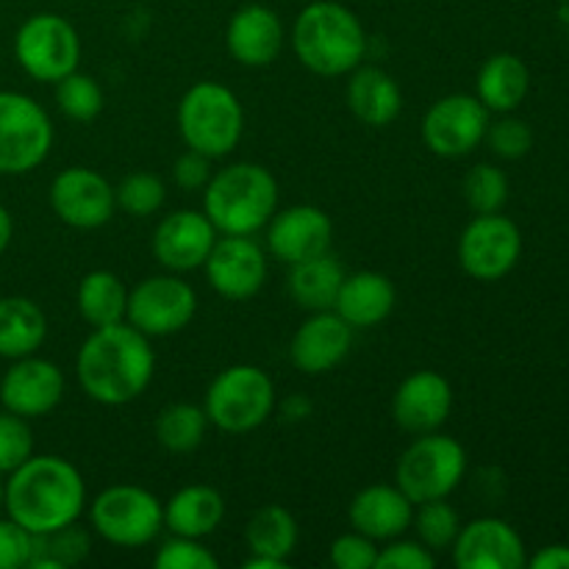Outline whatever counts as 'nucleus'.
<instances>
[{
  "label": "nucleus",
  "instance_id": "obj_10",
  "mask_svg": "<svg viewBox=\"0 0 569 569\" xmlns=\"http://www.w3.org/2000/svg\"><path fill=\"white\" fill-rule=\"evenodd\" d=\"M14 59L33 81L56 83L81 61V37L76 26L53 11L31 14L14 33Z\"/></svg>",
  "mask_w": 569,
  "mask_h": 569
},
{
  "label": "nucleus",
  "instance_id": "obj_23",
  "mask_svg": "<svg viewBox=\"0 0 569 569\" xmlns=\"http://www.w3.org/2000/svg\"><path fill=\"white\" fill-rule=\"evenodd\" d=\"M350 528L376 542L403 537L411 528L415 503L398 483H372L356 492L348 506Z\"/></svg>",
  "mask_w": 569,
  "mask_h": 569
},
{
  "label": "nucleus",
  "instance_id": "obj_27",
  "mask_svg": "<svg viewBox=\"0 0 569 569\" xmlns=\"http://www.w3.org/2000/svg\"><path fill=\"white\" fill-rule=\"evenodd\" d=\"M531 89L528 64L515 53H495L481 64L476 78V98L498 114L520 109Z\"/></svg>",
  "mask_w": 569,
  "mask_h": 569
},
{
  "label": "nucleus",
  "instance_id": "obj_5",
  "mask_svg": "<svg viewBox=\"0 0 569 569\" xmlns=\"http://www.w3.org/2000/svg\"><path fill=\"white\" fill-rule=\"evenodd\" d=\"M178 131L187 148L222 159L242 142L244 109L226 83L198 81L178 103Z\"/></svg>",
  "mask_w": 569,
  "mask_h": 569
},
{
  "label": "nucleus",
  "instance_id": "obj_3",
  "mask_svg": "<svg viewBox=\"0 0 569 569\" xmlns=\"http://www.w3.org/2000/svg\"><path fill=\"white\" fill-rule=\"evenodd\" d=\"M292 50L315 76L342 78L365 61L367 33L348 6L337 0H315L295 17Z\"/></svg>",
  "mask_w": 569,
  "mask_h": 569
},
{
  "label": "nucleus",
  "instance_id": "obj_14",
  "mask_svg": "<svg viewBox=\"0 0 569 569\" xmlns=\"http://www.w3.org/2000/svg\"><path fill=\"white\" fill-rule=\"evenodd\" d=\"M50 209L64 226L94 231L114 217V187L98 170L67 167L50 183Z\"/></svg>",
  "mask_w": 569,
  "mask_h": 569
},
{
  "label": "nucleus",
  "instance_id": "obj_7",
  "mask_svg": "<svg viewBox=\"0 0 569 569\" xmlns=\"http://www.w3.org/2000/svg\"><path fill=\"white\" fill-rule=\"evenodd\" d=\"M467 476V450L459 439L442 431L420 433L400 453L395 483L409 495L411 503L450 498Z\"/></svg>",
  "mask_w": 569,
  "mask_h": 569
},
{
  "label": "nucleus",
  "instance_id": "obj_31",
  "mask_svg": "<svg viewBox=\"0 0 569 569\" xmlns=\"http://www.w3.org/2000/svg\"><path fill=\"white\" fill-rule=\"evenodd\" d=\"M298 520L292 511H287L278 503H267L253 511V517L244 526V542H248L250 553L267 556L289 565V556L298 548Z\"/></svg>",
  "mask_w": 569,
  "mask_h": 569
},
{
  "label": "nucleus",
  "instance_id": "obj_6",
  "mask_svg": "<svg viewBox=\"0 0 569 569\" xmlns=\"http://www.w3.org/2000/svg\"><path fill=\"white\" fill-rule=\"evenodd\" d=\"M276 383L261 367H226L206 389L203 411L211 426L226 433H250L276 411Z\"/></svg>",
  "mask_w": 569,
  "mask_h": 569
},
{
  "label": "nucleus",
  "instance_id": "obj_18",
  "mask_svg": "<svg viewBox=\"0 0 569 569\" xmlns=\"http://www.w3.org/2000/svg\"><path fill=\"white\" fill-rule=\"evenodd\" d=\"M217 237L220 233H217V228L211 226L203 211L178 209L156 226L150 248H153L156 261L167 272L183 276V272L203 270Z\"/></svg>",
  "mask_w": 569,
  "mask_h": 569
},
{
  "label": "nucleus",
  "instance_id": "obj_12",
  "mask_svg": "<svg viewBox=\"0 0 569 569\" xmlns=\"http://www.w3.org/2000/svg\"><path fill=\"white\" fill-rule=\"evenodd\" d=\"M522 256V233L515 220L498 214H476L459 237V264L483 283L500 281Z\"/></svg>",
  "mask_w": 569,
  "mask_h": 569
},
{
  "label": "nucleus",
  "instance_id": "obj_19",
  "mask_svg": "<svg viewBox=\"0 0 569 569\" xmlns=\"http://www.w3.org/2000/svg\"><path fill=\"white\" fill-rule=\"evenodd\" d=\"M450 553L459 569H522L528 561L522 537L500 517H478L461 526Z\"/></svg>",
  "mask_w": 569,
  "mask_h": 569
},
{
  "label": "nucleus",
  "instance_id": "obj_4",
  "mask_svg": "<svg viewBox=\"0 0 569 569\" xmlns=\"http://www.w3.org/2000/svg\"><path fill=\"white\" fill-rule=\"evenodd\" d=\"M278 211V181L256 161H237L211 176L203 189V214L217 233L253 237Z\"/></svg>",
  "mask_w": 569,
  "mask_h": 569
},
{
  "label": "nucleus",
  "instance_id": "obj_24",
  "mask_svg": "<svg viewBox=\"0 0 569 569\" xmlns=\"http://www.w3.org/2000/svg\"><path fill=\"white\" fill-rule=\"evenodd\" d=\"M348 109L361 126L387 128L403 111V92L395 76H389L381 67L359 64L348 72V87H345Z\"/></svg>",
  "mask_w": 569,
  "mask_h": 569
},
{
  "label": "nucleus",
  "instance_id": "obj_13",
  "mask_svg": "<svg viewBox=\"0 0 569 569\" xmlns=\"http://www.w3.org/2000/svg\"><path fill=\"white\" fill-rule=\"evenodd\" d=\"M489 128V109L476 94L453 92L433 100L422 117V142L433 156L461 159L483 142Z\"/></svg>",
  "mask_w": 569,
  "mask_h": 569
},
{
  "label": "nucleus",
  "instance_id": "obj_16",
  "mask_svg": "<svg viewBox=\"0 0 569 569\" xmlns=\"http://www.w3.org/2000/svg\"><path fill=\"white\" fill-rule=\"evenodd\" d=\"M61 398H64V372L56 361L37 353L14 359L0 378V406L26 420L48 417L61 403Z\"/></svg>",
  "mask_w": 569,
  "mask_h": 569
},
{
  "label": "nucleus",
  "instance_id": "obj_35",
  "mask_svg": "<svg viewBox=\"0 0 569 569\" xmlns=\"http://www.w3.org/2000/svg\"><path fill=\"white\" fill-rule=\"evenodd\" d=\"M89 548H92L89 533L83 531V528H78V522L59 528V531L53 533H39L37 548H33L31 569L76 567L78 561L87 559Z\"/></svg>",
  "mask_w": 569,
  "mask_h": 569
},
{
  "label": "nucleus",
  "instance_id": "obj_28",
  "mask_svg": "<svg viewBox=\"0 0 569 569\" xmlns=\"http://www.w3.org/2000/svg\"><path fill=\"white\" fill-rule=\"evenodd\" d=\"M345 267L339 264L337 256L328 253L315 256V259L289 264L287 289L289 298L303 311H328L337 303V295L345 281Z\"/></svg>",
  "mask_w": 569,
  "mask_h": 569
},
{
  "label": "nucleus",
  "instance_id": "obj_15",
  "mask_svg": "<svg viewBox=\"0 0 569 569\" xmlns=\"http://www.w3.org/2000/svg\"><path fill=\"white\" fill-rule=\"evenodd\" d=\"M206 281L220 298L250 300L267 281V253L253 237H226L220 233L203 264Z\"/></svg>",
  "mask_w": 569,
  "mask_h": 569
},
{
  "label": "nucleus",
  "instance_id": "obj_26",
  "mask_svg": "<svg viewBox=\"0 0 569 569\" xmlns=\"http://www.w3.org/2000/svg\"><path fill=\"white\" fill-rule=\"evenodd\" d=\"M226 520V498L209 483L181 487L164 503V528L176 537L206 539Z\"/></svg>",
  "mask_w": 569,
  "mask_h": 569
},
{
  "label": "nucleus",
  "instance_id": "obj_25",
  "mask_svg": "<svg viewBox=\"0 0 569 569\" xmlns=\"http://www.w3.org/2000/svg\"><path fill=\"white\" fill-rule=\"evenodd\" d=\"M395 303H398L395 283L383 272L361 270L353 272V276H345L333 311L353 331H365V328H376L383 320H389V315L395 311Z\"/></svg>",
  "mask_w": 569,
  "mask_h": 569
},
{
  "label": "nucleus",
  "instance_id": "obj_32",
  "mask_svg": "<svg viewBox=\"0 0 569 569\" xmlns=\"http://www.w3.org/2000/svg\"><path fill=\"white\" fill-rule=\"evenodd\" d=\"M209 417H206L203 406L194 403H170L159 411L156 417V442L172 456H187L203 445L206 431H209Z\"/></svg>",
  "mask_w": 569,
  "mask_h": 569
},
{
  "label": "nucleus",
  "instance_id": "obj_9",
  "mask_svg": "<svg viewBox=\"0 0 569 569\" xmlns=\"http://www.w3.org/2000/svg\"><path fill=\"white\" fill-rule=\"evenodd\" d=\"M53 148L48 111L26 92L0 89V176H28Z\"/></svg>",
  "mask_w": 569,
  "mask_h": 569
},
{
  "label": "nucleus",
  "instance_id": "obj_43",
  "mask_svg": "<svg viewBox=\"0 0 569 569\" xmlns=\"http://www.w3.org/2000/svg\"><path fill=\"white\" fill-rule=\"evenodd\" d=\"M378 542L359 531H348L333 539L331 565L337 569H376Z\"/></svg>",
  "mask_w": 569,
  "mask_h": 569
},
{
  "label": "nucleus",
  "instance_id": "obj_41",
  "mask_svg": "<svg viewBox=\"0 0 569 569\" xmlns=\"http://www.w3.org/2000/svg\"><path fill=\"white\" fill-rule=\"evenodd\" d=\"M437 553L428 550L417 539H389L383 548H378L376 569H433Z\"/></svg>",
  "mask_w": 569,
  "mask_h": 569
},
{
  "label": "nucleus",
  "instance_id": "obj_20",
  "mask_svg": "<svg viewBox=\"0 0 569 569\" xmlns=\"http://www.w3.org/2000/svg\"><path fill=\"white\" fill-rule=\"evenodd\" d=\"M453 409V389L445 376L433 370H417L400 381L392 395V420L406 433H431L448 422Z\"/></svg>",
  "mask_w": 569,
  "mask_h": 569
},
{
  "label": "nucleus",
  "instance_id": "obj_33",
  "mask_svg": "<svg viewBox=\"0 0 569 569\" xmlns=\"http://www.w3.org/2000/svg\"><path fill=\"white\" fill-rule=\"evenodd\" d=\"M461 526H465V522H461V515L456 511L453 503H448V498L417 503L415 517H411V528H415L417 533V542H422L428 550H433V553H442V550L453 548Z\"/></svg>",
  "mask_w": 569,
  "mask_h": 569
},
{
  "label": "nucleus",
  "instance_id": "obj_47",
  "mask_svg": "<svg viewBox=\"0 0 569 569\" xmlns=\"http://www.w3.org/2000/svg\"><path fill=\"white\" fill-rule=\"evenodd\" d=\"M11 237H14V220H11V211L0 203V256L9 250Z\"/></svg>",
  "mask_w": 569,
  "mask_h": 569
},
{
  "label": "nucleus",
  "instance_id": "obj_34",
  "mask_svg": "<svg viewBox=\"0 0 569 569\" xmlns=\"http://www.w3.org/2000/svg\"><path fill=\"white\" fill-rule=\"evenodd\" d=\"M53 87H56V106H59V111L67 117V120L92 122L94 117L103 111L106 106L103 87H100L98 78L89 76V72L72 70L70 76L56 81Z\"/></svg>",
  "mask_w": 569,
  "mask_h": 569
},
{
  "label": "nucleus",
  "instance_id": "obj_21",
  "mask_svg": "<svg viewBox=\"0 0 569 569\" xmlns=\"http://www.w3.org/2000/svg\"><path fill=\"white\" fill-rule=\"evenodd\" d=\"M353 345V328L333 309L311 311L289 342V359L303 376H322L345 361Z\"/></svg>",
  "mask_w": 569,
  "mask_h": 569
},
{
  "label": "nucleus",
  "instance_id": "obj_36",
  "mask_svg": "<svg viewBox=\"0 0 569 569\" xmlns=\"http://www.w3.org/2000/svg\"><path fill=\"white\" fill-rule=\"evenodd\" d=\"M461 194L472 214H498L509 203V178L495 164H476L461 181Z\"/></svg>",
  "mask_w": 569,
  "mask_h": 569
},
{
  "label": "nucleus",
  "instance_id": "obj_37",
  "mask_svg": "<svg viewBox=\"0 0 569 569\" xmlns=\"http://www.w3.org/2000/svg\"><path fill=\"white\" fill-rule=\"evenodd\" d=\"M117 209L131 217H150L161 211L167 200V187L156 172H131L114 187Z\"/></svg>",
  "mask_w": 569,
  "mask_h": 569
},
{
  "label": "nucleus",
  "instance_id": "obj_45",
  "mask_svg": "<svg viewBox=\"0 0 569 569\" xmlns=\"http://www.w3.org/2000/svg\"><path fill=\"white\" fill-rule=\"evenodd\" d=\"M526 565L531 569H569V545H548Z\"/></svg>",
  "mask_w": 569,
  "mask_h": 569
},
{
  "label": "nucleus",
  "instance_id": "obj_46",
  "mask_svg": "<svg viewBox=\"0 0 569 569\" xmlns=\"http://www.w3.org/2000/svg\"><path fill=\"white\" fill-rule=\"evenodd\" d=\"M311 415V400L303 395H289L281 403V417L287 422H300Z\"/></svg>",
  "mask_w": 569,
  "mask_h": 569
},
{
  "label": "nucleus",
  "instance_id": "obj_38",
  "mask_svg": "<svg viewBox=\"0 0 569 569\" xmlns=\"http://www.w3.org/2000/svg\"><path fill=\"white\" fill-rule=\"evenodd\" d=\"M28 422L31 420L14 411H0V476H9L33 456V431Z\"/></svg>",
  "mask_w": 569,
  "mask_h": 569
},
{
  "label": "nucleus",
  "instance_id": "obj_30",
  "mask_svg": "<svg viewBox=\"0 0 569 569\" xmlns=\"http://www.w3.org/2000/svg\"><path fill=\"white\" fill-rule=\"evenodd\" d=\"M78 315L92 328L117 326L126 322L128 315V287L120 276L109 270H92L81 278L76 292Z\"/></svg>",
  "mask_w": 569,
  "mask_h": 569
},
{
  "label": "nucleus",
  "instance_id": "obj_17",
  "mask_svg": "<svg viewBox=\"0 0 569 569\" xmlns=\"http://www.w3.org/2000/svg\"><path fill=\"white\" fill-rule=\"evenodd\" d=\"M331 242L333 222L320 206H287V209H278L267 222V250L272 259L287 267L328 253Z\"/></svg>",
  "mask_w": 569,
  "mask_h": 569
},
{
  "label": "nucleus",
  "instance_id": "obj_48",
  "mask_svg": "<svg viewBox=\"0 0 569 569\" xmlns=\"http://www.w3.org/2000/svg\"><path fill=\"white\" fill-rule=\"evenodd\" d=\"M289 565H283V561H276V559H267V556H250L248 561H244V569H287Z\"/></svg>",
  "mask_w": 569,
  "mask_h": 569
},
{
  "label": "nucleus",
  "instance_id": "obj_2",
  "mask_svg": "<svg viewBox=\"0 0 569 569\" xmlns=\"http://www.w3.org/2000/svg\"><path fill=\"white\" fill-rule=\"evenodd\" d=\"M87 481L72 461L33 453L9 472L3 511L31 533H53L72 526L87 511Z\"/></svg>",
  "mask_w": 569,
  "mask_h": 569
},
{
  "label": "nucleus",
  "instance_id": "obj_42",
  "mask_svg": "<svg viewBox=\"0 0 569 569\" xmlns=\"http://www.w3.org/2000/svg\"><path fill=\"white\" fill-rule=\"evenodd\" d=\"M37 533L22 528L11 517H0V569L31 567Z\"/></svg>",
  "mask_w": 569,
  "mask_h": 569
},
{
  "label": "nucleus",
  "instance_id": "obj_29",
  "mask_svg": "<svg viewBox=\"0 0 569 569\" xmlns=\"http://www.w3.org/2000/svg\"><path fill=\"white\" fill-rule=\"evenodd\" d=\"M48 339V317L22 295L0 298V359H22L33 356Z\"/></svg>",
  "mask_w": 569,
  "mask_h": 569
},
{
  "label": "nucleus",
  "instance_id": "obj_40",
  "mask_svg": "<svg viewBox=\"0 0 569 569\" xmlns=\"http://www.w3.org/2000/svg\"><path fill=\"white\" fill-rule=\"evenodd\" d=\"M153 565L159 569H217L220 561L203 545V539L176 537L172 533L156 553Z\"/></svg>",
  "mask_w": 569,
  "mask_h": 569
},
{
  "label": "nucleus",
  "instance_id": "obj_39",
  "mask_svg": "<svg viewBox=\"0 0 569 569\" xmlns=\"http://www.w3.org/2000/svg\"><path fill=\"white\" fill-rule=\"evenodd\" d=\"M483 142L489 144L498 159L506 161H517L522 156L531 153L533 148V131L526 120H517V117H500L498 122H489L487 128V137Z\"/></svg>",
  "mask_w": 569,
  "mask_h": 569
},
{
  "label": "nucleus",
  "instance_id": "obj_8",
  "mask_svg": "<svg viewBox=\"0 0 569 569\" xmlns=\"http://www.w3.org/2000/svg\"><path fill=\"white\" fill-rule=\"evenodd\" d=\"M89 526L114 548H144L164 528V503L137 483H114L87 506Z\"/></svg>",
  "mask_w": 569,
  "mask_h": 569
},
{
  "label": "nucleus",
  "instance_id": "obj_11",
  "mask_svg": "<svg viewBox=\"0 0 569 569\" xmlns=\"http://www.w3.org/2000/svg\"><path fill=\"white\" fill-rule=\"evenodd\" d=\"M194 315H198V295L192 283L183 281L178 272L142 278L137 287L128 289L126 322L150 339L183 331Z\"/></svg>",
  "mask_w": 569,
  "mask_h": 569
},
{
  "label": "nucleus",
  "instance_id": "obj_22",
  "mask_svg": "<svg viewBox=\"0 0 569 569\" xmlns=\"http://www.w3.org/2000/svg\"><path fill=\"white\" fill-rule=\"evenodd\" d=\"M283 22L270 6L248 3L237 9L226 28V48L242 67H270L283 50Z\"/></svg>",
  "mask_w": 569,
  "mask_h": 569
},
{
  "label": "nucleus",
  "instance_id": "obj_44",
  "mask_svg": "<svg viewBox=\"0 0 569 569\" xmlns=\"http://www.w3.org/2000/svg\"><path fill=\"white\" fill-rule=\"evenodd\" d=\"M211 161L206 153H198V150L187 148V153H181L176 159V164H172V178H176L178 187L183 189V192H203L206 183L211 181Z\"/></svg>",
  "mask_w": 569,
  "mask_h": 569
},
{
  "label": "nucleus",
  "instance_id": "obj_49",
  "mask_svg": "<svg viewBox=\"0 0 569 569\" xmlns=\"http://www.w3.org/2000/svg\"><path fill=\"white\" fill-rule=\"evenodd\" d=\"M3 492H6V481L3 476H0V515H3Z\"/></svg>",
  "mask_w": 569,
  "mask_h": 569
},
{
  "label": "nucleus",
  "instance_id": "obj_1",
  "mask_svg": "<svg viewBox=\"0 0 569 569\" xmlns=\"http://www.w3.org/2000/svg\"><path fill=\"white\" fill-rule=\"evenodd\" d=\"M156 372L150 337L131 326L92 328L76 356V378L87 398L100 406H126L142 398Z\"/></svg>",
  "mask_w": 569,
  "mask_h": 569
}]
</instances>
